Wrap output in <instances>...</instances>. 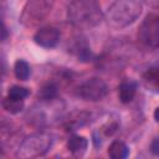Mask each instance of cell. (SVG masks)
Segmentation results:
<instances>
[{
    "label": "cell",
    "instance_id": "7",
    "mask_svg": "<svg viewBox=\"0 0 159 159\" xmlns=\"http://www.w3.org/2000/svg\"><path fill=\"white\" fill-rule=\"evenodd\" d=\"M60 40V32L57 29L52 26H45L36 31L34 35V41L45 48H52L58 43Z\"/></svg>",
    "mask_w": 159,
    "mask_h": 159
},
{
    "label": "cell",
    "instance_id": "3",
    "mask_svg": "<svg viewBox=\"0 0 159 159\" xmlns=\"http://www.w3.org/2000/svg\"><path fill=\"white\" fill-rule=\"evenodd\" d=\"M52 145V137L47 133H35L29 137H26L17 152L16 157L27 159V158H37L45 155Z\"/></svg>",
    "mask_w": 159,
    "mask_h": 159
},
{
    "label": "cell",
    "instance_id": "5",
    "mask_svg": "<svg viewBox=\"0 0 159 159\" xmlns=\"http://www.w3.org/2000/svg\"><path fill=\"white\" fill-rule=\"evenodd\" d=\"M139 41L150 48L159 47V16L149 14L139 26Z\"/></svg>",
    "mask_w": 159,
    "mask_h": 159
},
{
    "label": "cell",
    "instance_id": "15",
    "mask_svg": "<svg viewBox=\"0 0 159 159\" xmlns=\"http://www.w3.org/2000/svg\"><path fill=\"white\" fill-rule=\"evenodd\" d=\"M145 80L148 82H153L157 86V91L159 92V68H152L145 73Z\"/></svg>",
    "mask_w": 159,
    "mask_h": 159
},
{
    "label": "cell",
    "instance_id": "9",
    "mask_svg": "<svg viewBox=\"0 0 159 159\" xmlns=\"http://www.w3.org/2000/svg\"><path fill=\"white\" fill-rule=\"evenodd\" d=\"M68 150L75 155H82L88 148V140L82 135H72L67 140Z\"/></svg>",
    "mask_w": 159,
    "mask_h": 159
},
{
    "label": "cell",
    "instance_id": "20",
    "mask_svg": "<svg viewBox=\"0 0 159 159\" xmlns=\"http://www.w3.org/2000/svg\"><path fill=\"white\" fill-rule=\"evenodd\" d=\"M6 39V27H5V25H2V40H5Z\"/></svg>",
    "mask_w": 159,
    "mask_h": 159
},
{
    "label": "cell",
    "instance_id": "13",
    "mask_svg": "<svg viewBox=\"0 0 159 159\" xmlns=\"http://www.w3.org/2000/svg\"><path fill=\"white\" fill-rule=\"evenodd\" d=\"M58 93V88L55 83L50 82V83H46L45 86H42L39 91V97L43 101H50V99H53Z\"/></svg>",
    "mask_w": 159,
    "mask_h": 159
},
{
    "label": "cell",
    "instance_id": "2",
    "mask_svg": "<svg viewBox=\"0 0 159 159\" xmlns=\"http://www.w3.org/2000/svg\"><path fill=\"white\" fill-rule=\"evenodd\" d=\"M140 0H116L107 10L104 17L108 26L120 30L133 24L142 14Z\"/></svg>",
    "mask_w": 159,
    "mask_h": 159
},
{
    "label": "cell",
    "instance_id": "10",
    "mask_svg": "<svg viewBox=\"0 0 159 159\" xmlns=\"http://www.w3.org/2000/svg\"><path fill=\"white\" fill-rule=\"evenodd\" d=\"M129 154V149L125 145V143L120 140H114L108 148V155L112 159H124Z\"/></svg>",
    "mask_w": 159,
    "mask_h": 159
},
{
    "label": "cell",
    "instance_id": "16",
    "mask_svg": "<svg viewBox=\"0 0 159 159\" xmlns=\"http://www.w3.org/2000/svg\"><path fill=\"white\" fill-rule=\"evenodd\" d=\"M118 129V124L117 123H107L104 127H103V132L106 135H112L117 132Z\"/></svg>",
    "mask_w": 159,
    "mask_h": 159
},
{
    "label": "cell",
    "instance_id": "18",
    "mask_svg": "<svg viewBox=\"0 0 159 159\" xmlns=\"http://www.w3.org/2000/svg\"><path fill=\"white\" fill-rule=\"evenodd\" d=\"M148 5L150 6H154V7H158L159 6V0H144Z\"/></svg>",
    "mask_w": 159,
    "mask_h": 159
},
{
    "label": "cell",
    "instance_id": "1",
    "mask_svg": "<svg viewBox=\"0 0 159 159\" xmlns=\"http://www.w3.org/2000/svg\"><path fill=\"white\" fill-rule=\"evenodd\" d=\"M101 5L97 0H72L67 7V20L78 29H91L102 20Z\"/></svg>",
    "mask_w": 159,
    "mask_h": 159
},
{
    "label": "cell",
    "instance_id": "8",
    "mask_svg": "<svg viewBox=\"0 0 159 159\" xmlns=\"http://www.w3.org/2000/svg\"><path fill=\"white\" fill-rule=\"evenodd\" d=\"M137 93V83L133 81H124L120 83L119 86V91H118V96H119V101L122 103H129L134 99Z\"/></svg>",
    "mask_w": 159,
    "mask_h": 159
},
{
    "label": "cell",
    "instance_id": "17",
    "mask_svg": "<svg viewBox=\"0 0 159 159\" xmlns=\"http://www.w3.org/2000/svg\"><path fill=\"white\" fill-rule=\"evenodd\" d=\"M150 152L154 154V155H158L159 157V138L154 139L150 144Z\"/></svg>",
    "mask_w": 159,
    "mask_h": 159
},
{
    "label": "cell",
    "instance_id": "14",
    "mask_svg": "<svg viewBox=\"0 0 159 159\" xmlns=\"http://www.w3.org/2000/svg\"><path fill=\"white\" fill-rule=\"evenodd\" d=\"M29 94H30V91L22 86H12L9 88V92H7L9 97H12L16 99H25Z\"/></svg>",
    "mask_w": 159,
    "mask_h": 159
},
{
    "label": "cell",
    "instance_id": "12",
    "mask_svg": "<svg viewBox=\"0 0 159 159\" xmlns=\"http://www.w3.org/2000/svg\"><path fill=\"white\" fill-rule=\"evenodd\" d=\"M14 72H15V76L17 80L20 81H26L29 77H30V73H31V70H30V66L26 61L24 60H17L15 62V66H14Z\"/></svg>",
    "mask_w": 159,
    "mask_h": 159
},
{
    "label": "cell",
    "instance_id": "6",
    "mask_svg": "<svg viewBox=\"0 0 159 159\" xmlns=\"http://www.w3.org/2000/svg\"><path fill=\"white\" fill-rule=\"evenodd\" d=\"M108 93L107 83L97 77L88 78L77 87V96L84 101H101Z\"/></svg>",
    "mask_w": 159,
    "mask_h": 159
},
{
    "label": "cell",
    "instance_id": "4",
    "mask_svg": "<svg viewBox=\"0 0 159 159\" xmlns=\"http://www.w3.org/2000/svg\"><path fill=\"white\" fill-rule=\"evenodd\" d=\"M53 0H27L21 14V22L26 26L36 25L51 11Z\"/></svg>",
    "mask_w": 159,
    "mask_h": 159
},
{
    "label": "cell",
    "instance_id": "11",
    "mask_svg": "<svg viewBox=\"0 0 159 159\" xmlns=\"http://www.w3.org/2000/svg\"><path fill=\"white\" fill-rule=\"evenodd\" d=\"M2 108L10 114H17L24 109V99H16L7 96L2 99Z\"/></svg>",
    "mask_w": 159,
    "mask_h": 159
},
{
    "label": "cell",
    "instance_id": "19",
    "mask_svg": "<svg viewBox=\"0 0 159 159\" xmlns=\"http://www.w3.org/2000/svg\"><path fill=\"white\" fill-rule=\"evenodd\" d=\"M154 119L159 123V107H157L155 111H154Z\"/></svg>",
    "mask_w": 159,
    "mask_h": 159
}]
</instances>
